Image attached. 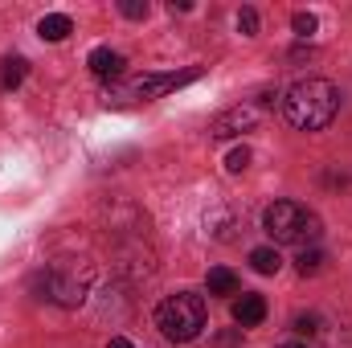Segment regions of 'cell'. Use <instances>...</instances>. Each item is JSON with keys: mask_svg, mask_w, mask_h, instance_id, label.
<instances>
[{"mask_svg": "<svg viewBox=\"0 0 352 348\" xmlns=\"http://www.w3.org/2000/svg\"><path fill=\"white\" fill-rule=\"evenodd\" d=\"M119 12H123L127 21H144V17H148V0H123Z\"/></svg>", "mask_w": 352, "mask_h": 348, "instance_id": "14", "label": "cell"}, {"mask_svg": "<svg viewBox=\"0 0 352 348\" xmlns=\"http://www.w3.org/2000/svg\"><path fill=\"white\" fill-rule=\"evenodd\" d=\"M156 328L173 340V345H188L201 336L205 328V299L192 291H176L156 307Z\"/></svg>", "mask_w": 352, "mask_h": 348, "instance_id": "4", "label": "cell"}, {"mask_svg": "<svg viewBox=\"0 0 352 348\" xmlns=\"http://www.w3.org/2000/svg\"><path fill=\"white\" fill-rule=\"evenodd\" d=\"M340 111V90L328 78H303L283 94V119L295 131H324Z\"/></svg>", "mask_w": 352, "mask_h": 348, "instance_id": "1", "label": "cell"}, {"mask_svg": "<svg viewBox=\"0 0 352 348\" xmlns=\"http://www.w3.org/2000/svg\"><path fill=\"white\" fill-rule=\"evenodd\" d=\"M258 119H263V102H238V107H230V111H221L213 119L209 135L213 140H230V135H242V131L258 127Z\"/></svg>", "mask_w": 352, "mask_h": 348, "instance_id": "6", "label": "cell"}, {"mask_svg": "<svg viewBox=\"0 0 352 348\" xmlns=\"http://www.w3.org/2000/svg\"><path fill=\"white\" fill-rule=\"evenodd\" d=\"M238 29H242V37H254L258 33V12L254 8H242L238 12Z\"/></svg>", "mask_w": 352, "mask_h": 348, "instance_id": "15", "label": "cell"}, {"mask_svg": "<svg viewBox=\"0 0 352 348\" xmlns=\"http://www.w3.org/2000/svg\"><path fill=\"white\" fill-rule=\"evenodd\" d=\"M90 279H94L90 262L62 259V262H54L50 270L37 274V287L45 291L41 299H54L58 307H78V303H87V295H90Z\"/></svg>", "mask_w": 352, "mask_h": 348, "instance_id": "3", "label": "cell"}, {"mask_svg": "<svg viewBox=\"0 0 352 348\" xmlns=\"http://www.w3.org/2000/svg\"><path fill=\"white\" fill-rule=\"evenodd\" d=\"M205 287H209V295H238V274L230 266H213Z\"/></svg>", "mask_w": 352, "mask_h": 348, "instance_id": "10", "label": "cell"}, {"mask_svg": "<svg viewBox=\"0 0 352 348\" xmlns=\"http://www.w3.org/2000/svg\"><path fill=\"white\" fill-rule=\"evenodd\" d=\"M238 345H242V328H238V332H226V336L213 340V348H238Z\"/></svg>", "mask_w": 352, "mask_h": 348, "instance_id": "19", "label": "cell"}, {"mask_svg": "<svg viewBox=\"0 0 352 348\" xmlns=\"http://www.w3.org/2000/svg\"><path fill=\"white\" fill-rule=\"evenodd\" d=\"M295 332H299V336H316V332H320V316H299V320H295Z\"/></svg>", "mask_w": 352, "mask_h": 348, "instance_id": "18", "label": "cell"}, {"mask_svg": "<svg viewBox=\"0 0 352 348\" xmlns=\"http://www.w3.org/2000/svg\"><path fill=\"white\" fill-rule=\"evenodd\" d=\"M246 164H250V148H234V152L226 156V168H230V173H246Z\"/></svg>", "mask_w": 352, "mask_h": 348, "instance_id": "17", "label": "cell"}, {"mask_svg": "<svg viewBox=\"0 0 352 348\" xmlns=\"http://www.w3.org/2000/svg\"><path fill=\"white\" fill-rule=\"evenodd\" d=\"M25 74H29V62H25V58H4V66H0V87L4 90L21 87Z\"/></svg>", "mask_w": 352, "mask_h": 348, "instance_id": "11", "label": "cell"}, {"mask_svg": "<svg viewBox=\"0 0 352 348\" xmlns=\"http://www.w3.org/2000/svg\"><path fill=\"white\" fill-rule=\"evenodd\" d=\"M70 33H74V21H70L66 12H50V17L37 21V37H41V41H66Z\"/></svg>", "mask_w": 352, "mask_h": 348, "instance_id": "9", "label": "cell"}, {"mask_svg": "<svg viewBox=\"0 0 352 348\" xmlns=\"http://www.w3.org/2000/svg\"><path fill=\"white\" fill-rule=\"evenodd\" d=\"M263 230L278 246H307L320 238V217L299 201H274L263 213Z\"/></svg>", "mask_w": 352, "mask_h": 348, "instance_id": "2", "label": "cell"}, {"mask_svg": "<svg viewBox=\"0 0 352 348\" xmlns=\"http://www.w3.org/2000/svg\"><path fill=\"white\" fill-rule=\"evenodd\" d=\"M278 348H307V345H278Z\"/></svg>", "mask_w": 352, "mask_h": 348, "instance_id": "21", "label": "cell"}, {"mask_svg": "<svg viewBox=\"0 0 352 348\" xmlns=\"http://www.w3.org/2000/svg\"><path fill=\"white\" fill-rule=\"evenodd\" d=\"M107 348H135V345H131V340H123V336H115V340H111Z\"/></svg>", "mask_w": 352, "mask_h": 348, "instance_id": "20", "label": "cell"}, {"mask_svg": "<svg viewBox=\"0 0 352 348\" xmlns=\"http://www.w3.org/2000/svg\"><path fill=\"white\" fill-rule=\"evenodd\" d=\"M250 266H254L258 274H278L283 259H278V250H274V246H258V250H250Z\"/></svg>", "mask_w": 352, "mask_h": 348, "instance_id": "12", "label": "cell"}, {"mask_svg": "<svg viewBox=\"0 0 352 348\" xmlns=\"http://www.w3.org/2000/svg\"><path fill=\"white\" fill-rule=\"evenodd\" d=\"M291 25H295V33H299V37H311V33H316V12H295V17H291Z\"/></svg>", "mask_w": 352, "mask_h": 348, "instance_id": "16", "label": "cell"}, {"mask_svg": "<svg viewBox=\"0 0 352 348\" xmlns=\"http://www.w3.org/2000/svg\"><path fill=\"white\" fill-rule=\"evenodd\" d=\"M87 66H90V74H98V78H119V74H123V54L98 45V50H90Z\"/></svg>", "mask_w": 352, "mask_h": 348, "instance_id": "7", "label": "cell"}, {"mask_svg": "<svg viewBox=\"0 0 352 348\" xmlns=\"http://www.w3.org/2000/svg\"><path fill=\"white\" fill-rule=\"evenodd\" d=\"M263 320H266V299L263 295H242V299L234 303V324L254 328V324H263Z\"/></svg>", "mask_w": 352, "mask_h": 348, "instance_id": "8", "label": "cell"}, {"mask_svg": "<svg viewBox=\"0 0 352 348\" xmlns=\"http://www.w3.org/2000/svg\"><path fill=\"white\" fill-rule=\"evenodd\" d=\"M320 266H324V254L320 250H303L299 259H295V270L307 279V274H320Z\"/></svg>", "mask_w": 352, "mask_h": 348, "instance_id": "13", "label": "cell"}, {"mask_svg": "<svg viewBox=\"0 0 352 348\" xmlns=\"http://www.w3.org/2000/svg\"><path fill=\"white\" fill-rule=\"evenodd\" d=\"M201 70H176V74H140V78H123L107 90V102L111 107H131V102H152L168 90H180L188 83H197Z\"/></svg>", "mask_w": 352, "mask_h": 348, "instance_id": "5", "label": "cell"}]
</instances>
